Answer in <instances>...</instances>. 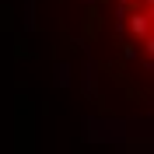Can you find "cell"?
I'll list each match as a JSON object with an SVG mask.
<instances>
[{
  "mask_svg": "<svg viewBox=\"0 0 154 154\" xmlns=\"http://www.w3.org/2000/svg\"><path fill=\"white\" fill-rule=\"evenodd\" d=\"M133 32H137V35L147 32V14H133Z\"/></svg>",
  "mask_w": 154,
  "mask_h": 154,
  "instance_id": "1",
  "label": "cell"
}]
</instances>
